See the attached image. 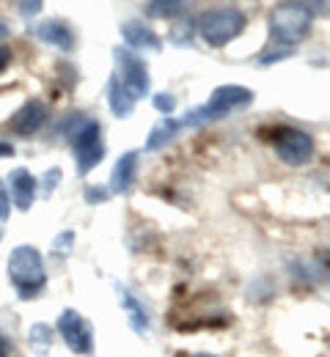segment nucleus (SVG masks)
<instances>
[{
  "label": "nucleus",
  "instance_id": "obj_14",
  "mask_svg": "<svg viewBox=\"0 0 330 357\" xmlns=\"http://www.w3.org/2000/svg\"><path fill=\"white\" fill-rule=\"evenodd\" d=\"M31 33H33L39 42L58 47V50H63V52H69V50L75 47V33H72L69 25L61 22V20H45V22H39Z\"/></svg>",
  "mask_w": 330,
  "mask_h": 357
},
{
  "label": "nucleus",
  "instance_id": "obj_3",
  "mask_svg": "<svg viewBox=\"0 0 330 357\" xmlns=\"http://www.w3.org/2000/svg\"><path fill=\"white\" fill-rule=\"evenodd\" d=\"M8 278L17 289V294L22 300L36 297L45 283H47V272H45V259L33 245H20L11 250L8 256Z\"/></svg>",
  "mask_w": 330,
  "mask_h": 357
},
{
  "label": "nucleus",
  "instance_id": "obj_28",
  "mask_svg": "<svg viewBox=\"0 0 330 357\" xmlns=\"http://www.w3.org/2000/svg\"><path fill=\"white\" fill-rule=\"evenodd\" d=\"M6 352H8V344L0 338V357H6Z\"/></svg>",
  "mask_w": 330,
  "mask_h": 357
},
{
  "label": "nucleus",
  "instance_id": "obj_30",
  "mask_svg": "<svg viewBox=\"0 0 330 357\" xmlns=\"http://www.w3.org/2000/svg\"><path fill=\"white\" fill-rule=\"evenodd\" d=\"M190 357H215V355H207V352H201V355H190Z\"/></svg>",
  "mask_w": 330,
  "mask_h": 357
},
{
  "label": "nucleus",
  "instance_id": "obj_16",
  "mask_svg": "<svg viewBox=\"0 0 330 357\" xmlns=\"http://www.w3.org/2000/svg\"><path fill=\"white\" fill-rule=\"evenodd\" d=\"M182 127H179V121L177 119H171V116H163L154 127H151V132L146 137V151H157V149H163V146H168L177 132H179Z\"/></svg>",
  "mask_w": 330,
  "mask_h": 357
},
{
  "label": "nucleus",
  "instance_id": "obj_25",
  "mask_svg": "<svg viewBox=\"0 0 330 357\" xmlns=\"http://www.w3.org/2000/svg\"><path fill=\"white\" fill-rule=\"evenodd\" d=\"M17 8H20V14L31 17V14H39V11L45 8V3H42V0H33V3H17Z\"/></svg>",
  "mask_w": 330,
  "mask_h": 357
},
{
  "label": "nucleus",
  "instance_id": "obj_10",
  "mask_svg": "<svg viewBox=\"0 0 330 357\" xmlns=\"http://www.w3.org/2000/svg\"><path fill=\"white\" fill-rule=\"evenodd\" d=\"M8 187H11V201L20 212H28L36 201V190H39V178H33V174L28 168H14L8 176Z\"/></svg>",
  "mask_w": 330,
  "mask_h": 357
},
{
  "label": "nucleus",
  "instance_id": "obj_22",
  "mask_svg": "<svg viewBox=\"0 0 330 357\" xmlns=\"http://www.w3.org/2000/svg\"><path fill=\"white\" fill-rule=\"evenodd\" d=\"M110 198V190L107 187H99V184H91V187H86V204H105Z\"/></svg>",
  "mask_w": 330,
  "mask_h": 357
},
{
  "label": "nucleus",
  "instance_id": "obj_1",
  "mask_svg": "<svg viewBox=\"0 0 330 357\" xmlns=\"http://www.w3.org/2000/svg\"><path fill=\"white\" fill-rule=\"evenodd\" d=\"M61 132H66L69 140H72L77 176H89L96 165L105 160V140H102L99 121L83 116V113H72L61 124Z\"/></svg>",
  "mask_w": 330,
  "mask_h": 357
},
{
  "label": "nucleus",
  "instance_id": "obj_8",
  "mask_svg": "<svg viewBox=\"0 0 330 357\" xmlns=\"http://www.w3.org/2000/svg\"><path fill=\"white\" fill-rule=\"evenodd\" d=\"M58 333L75 355H94V327L89 324V319L80 311L66 308L58 316Z\"/></svg>",
  "mask_w": 330,
  "mask_h": 357
},
{
  "label": "nucleus",
  "instance_id": "obj_17",
  "mask_svg": "<svg viewBox=\"0 0 330 357\" xmlns=\"http://www.w3.org/2000/svg\"><path fill=\"white\" fill-rule=\"evenodd\" d=\"M52 341H55V333H52V327L45 324V321H36L28 330V344H31V349H33L36 357H47L50 349H52Z\"/></svg>",
  "mask_w": 330,
  "mask_h": 357
},
{
  "label": "nucleus",
  "instance_id": "obj_20",
  "mask_svg": "<svg viewBox=\"0 0 330 357\" xmlns=\"http://www.w3.org/2000/svg\"><path fill=\"white\" fill-rule=\"evenodd\" d=\"M61 178H63V171H61L58 165L45 171V176H42V181H39V184H42V195H45V198H47V195H52V190L61 184Z\"/></svg>",
  "mask_w": 330,
  "mask_h": 357
},
{
  "label": "nucleus",
  "instance_id": "obj_7",
  "mask_svg": "<svg viewBox=\"0 0 330 357\" xmlns=\"http://www.w3.org/2000/svg\"><path fill=\"white\" fill-rule=\"evenodd\" d=\"M276 146V154L281 157V162L286 165H306L311 157H314V137L297 127H276L273 140Z\"/></svg>",
  "mask_w": 330,
  "mask_h": 357
},
{
  "label": "nucleus",
  "instance_id": "obj_2",
  "mask_svg": "<svg viewBox=\"0 0 330 357\" xmlns=\"http://www.w3.org/2000/svg\"><path fill=\"white\" fill-rule=\"evenodd\" d=\"M253 99H256V93H253L250 89H245V86H218V89L209 93L207 105L193 107L190 113L182 116L179 127L185 130V127H198V124L220 121V119H226V116H229V113H234V110H245V107H250V105H253Z\"/></svg>",
  "mask_w": 330,
  "mask_h": 357
},
{
  "label": "nucleus",
  "instance_id": "obj_19",
  "mask_svg": "<svg viewBox=\"0 0 330 357\" xmlns=\"http://www.w3.org/2000/svg\"><path fill=\"white\" fill-rule=\"evenodd\" d=\"M72 250H75V231H61V234L52 239V245H50L52 259H69Z\"/></svg>",
  "mask_w": 330,
  "mask_h": 357
},
{
  "label": "nucleus",
  "instance_id": "obj_23",
  "mask_svg": "<svg viewBox=\"0 0 330 357\" xmlns=\"http://www.w3.org/2000/svg\"><path fill=\"white\" fill-rule=\"evenodd\" d=\"M8 215H11V195H8L6 181L0 178V223H6V220H8Z\"/></svg>",
  "mask_w": 330,
  "mask_h": 357
},
{
  "label": "nucleus",
  "instance_id": "obj_15",
  "mask_svg": "<svg viewBox=\"0 0 330 357\" xmlns=\"http://www.w3.org/2000/svg\"><path fill=\"white\" fill-rule=\"evenodd\" d=\"M107 107L116 119H130L135 113V99L124 91V86L119 83V77L113 75L110 83H107Z\"/></svg>",
  "mask_w": 330,
  "mask_h": 357
},
{
  "label": "nucleus",
  "instance_id": "obj_5",
  "mask_svg": "<svg viewBox=\"0 0 330 357\" xmlns=\"http://www.w3.org/2000/svg\"><path fill=\"white\" fill-rule=\"evenodd\" d=\"M245 25H248V17L234 6H218V8H209V11H204L198 17L201 39L209 47H215V50L234 42L237 36L245 31Z\"/></svg>",
  "mask_w": 330,
  "mask_h": 357
},
{
  "label": "nucleus",
  "instance_id": "obj_11",
  "mask_svg": "<svg viewBox=\"0 0 330 357\" xmlns=\"http://www.w3.org/2000/svg\"><path fill=\"white\" fill-rule=\"evenodd\" d=\"M116 294H119V305H121V311L127 316V324L133 327V333L146 338L149 335V313L143 308V303L130 289H124L121 283H116Z\"/></svg>",
  "mask_w": 330,
  "mask_h": 357
},
{
  "label": "nucleus",
  "instance_id": "obj_24",
  "mask_svg": "<svg viewBox=\"0 0 330 357\" xmlns=\"http://www.w3.org/2000/svg\"><path fill=\"white\" fill-rule=\"evenodd\" d=\"M289 55H292V47H270V50H267V52H264V55H262V58H259V61H262V63H273V61H283V58H289Z\"/></svg>",
  "mask_w": 330,
  "mask_h": 357
},
{
  "label": "nucleus",
  "instance_id": "obj_4",
  "mask_svg": "<svg viewBox=\"0 0 330 357\" xmlns=\"http://www.w3.org/2000/svg\"><path fill=\"white\" fill-rule=\"evenodd\" d=\"M311 22L308 3H278L270 14V33L278 47H294L311 33Z\"/></svg>",
  "mask_w": 330,
  "mask_h": 357
},
{
  "label": "nucleus",
  "instance_id": "obj_26",
  "mask_svg": "<svg viewBox=\"0 0 330 357\" xmlns=\"http://www.w3.org/2000/svg\"><path fill=\"white\" fill-rule=\"evenodd\" d=\"M11 63V50L8 47H0V72H6Z\"/></svg>",
  "mask_w": 330,
  "mask_h": 357
},
{
  "label": "nucleus",
  "instance_id": "obj_21",
  "mask_svg": "<svg viewBox=\"0 0 330 357\" xmlns=\"http://www.w3.org/2000/svg\"><path fill=\"white\" fill-rule=\"evenodd\" d=\"M154 107L163 113V116H171L174 110H177V96L174 93H168V91H160V93H154Z\"/></svg>",
  "mask_w": 330,
  "mask_h": 357
},
{
  "label": "nucleus",
  "instance_id": "obj_13",
  "mask_svg": "<svg viewBox=\"0 0 330 357\" xmlns=\"http://www.w3.org/2000/svg\"><path fill=\"white\" fill-rule=\"evenodd\" d=\"M138 151H127L124 157H119V162L113 165V174H110V195H121V192H130L135 176H138Z\"/></svg>",
  "mask_w": 330,
  "mask_h": 357
},
{
  "label": "nucleus",
  "instance_id": "obj_12",
  "mask_svg": "<svg viewBox=\"0 0 330 357\" xmlns=\"http://www.w3.org/2000/svg\"><path fill=\"white\" fill-rule=\"evenodd\" d=\"M121 36L127 42V50H149V52H160L163 50V39L149 28L143 25L141 20H130L121 25Z\"/></svg>",
  "mask_w": 330,
  "mask_h": 357
},
{
  "label": "nucleus",
  "instance_id": "obj_6",
  "mask_svg": "<svg viewBox=\"0 0 330 357\" xmlns=\"http://www.w3.org/2000/svg\"><path fill=\"white\" fill-rule=\"evenodd\" d=\"M113 58H116V66H119V83L124 86V91L138 102L143 96H149L151 89V77H149V66L141 55H135L133 50L127 47H116L113 50Z\"/></svg>",
  "mask_w": 330,
  "mask_h": 357
},
{
  "label": "nucleus",
  "instance_id": "obj_29",
  "mask_svg": "<svg viewBox=\"0 0 330 357\" xmlns=\"http://www.w3.org/2000/svg\"><path fill=\"white\" fill-rule=\"evenodd\" d=\"M6 36H8V31H6V25H3V22H0V42H3V39H6Z\"/></svg>",
  "mask_w": 330,
  "mask_h": 357
},
{
  "label": "nucleus",
  "instance_id": "obj_18",
  "mask_svg": "<svg viewBox=\"0 0 330 357\" xmlns=\"http://www.w3.org/2000/svg\"><path fill=\"white\" fill-rule=\"evenodd\" d=\"M143 8H146V14H149V17L171 20V17H179L188 6H185V3H179V0H151V3H146Z\"/></svg>",
  "mask_w": 330,
  "mask_h": 357
},
{
  "label": "nucleus",
  "instance_id": "obj_9",
  "mask_svg": "<svg viewBox=\"0 0 330 357\" xmlns=\"http://www.w3.org/2000/svg\"><path fill=\"white\" fill-rule=\"evenodd\" d=\"M47 121V105L39 102V99H31L25 102L14 116H11V132L20 135V137H28L36 130H42V124Z\"/></svg>",
  "mask_w": 330,
  "mask_h": 357
},
{
  "label": "nucleus",
  "instance_id": "obj_27",
  "mask_svg": "<svg viewBox=\"0 0 330 357\" xmlns=\"http://www.w3.org/2000/svg\"><path fill=\"white\" fill-rule=\"evenodd\" d=\"M3 157H14V146L8 140H0V160Z\"/></svg>",
  "mask_w": 330,
  "mask_h": 357
}]
</instances>
